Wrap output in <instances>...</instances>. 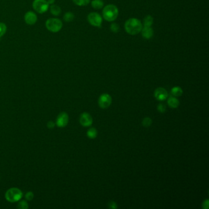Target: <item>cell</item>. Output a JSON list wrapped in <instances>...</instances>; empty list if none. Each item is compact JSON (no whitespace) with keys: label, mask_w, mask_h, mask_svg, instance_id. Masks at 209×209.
Instances as JSON below:
<instances>
[{"label":"cell","mask_w":209,"mask_h":209,"mask_svg":"<svg viewBox=\"0 0 209 209\" xmlns=\"http://www.w3.org/2000/svg\"><path fill=\"white\" fill-rule=\"evenodd\" d=\"M88 21L93 27H100L102 23V19L101 16L96 12H91L88 14Z\"/></svg>","instance_id":"cell-6"},{"label":"cell","mask_w":209,"mask_h":209,"mask_svg":"<svg viewBox=\"0 0 209 209\" xmlns=\"http://www.w3.org/2000/svg\"><path fill=\"white\" fill-rule=\"evenodd\" d=\"M157 109L159 112L160 113H164L166 110V106L163 104H159L157 107Z\"/></svg>","instance_id":"cell-25"},{"label":"cell","mask_w":209,"mask_h":209,"mask_svg":"<svg viewBox=\"0 0 209 209\" xmlns=\"http://www.w3.org/2000/svg\"><path fill=\"white\" fill-rule=\"evenodd\" d=\"M171 94L175 97L181 96L183 94V90L180 87H174L171 89Z\"/></svg>","instance_id":"cell-14"},{"label":"cell","mask_w":209,"mask_h":209,"mask_svg":"<svg viewBox=\"0 0 209 209\" xmlns=\"http://www.w3.org/2000/svg\"><path fill=\"white\" fill-rule=\"evenodd\" d=\"M141 31H142V35L143 37L147 39V40L152 38L153 36V30L152 27H144L143 28H142Z\"/></svg>","instance_id":"cell-12"},{"label":"cell","mask_w":209,"mask_h":209,"mask_svg":"<svg viewBox=\"0 0 209 209\" xmlns=\"http://www.w3.org/2000/svg\"><path fill=\"white\" fill-rule=\"evenodd\" d=\"M74 19V15L71 12H68L63 16V20L66 22H71Z\"/></svg>","instance_id":"cell-19"},{"label":"cell","mask_w":209,"mask_h":209,"mask_svg":"<svg viewBox=\"0 0 209 209\" xmlns=\"http://www.w3.org/2000/svg\"><path fill=\"white\" fill-rule=\"evenodd\" d=\"M104 6V3L102 0H93L91 1V6L95 9H100Z\"/></svg>","instance_id":"cell-18"},{"label":"cell","mask_w":209,"mask_h":209,"mask_svg":"<svg viewBox=\"0 0 209 209\" xmlns=\"http://www.w3.org/2000/svg\"><path fill=\"white\" fill-rule=\"evenodd\" d=\"M143 28L141 22L136 18L128 19L125 23V31L131 35H136L139 34Z\"/></svg>","instance_id":"cell-1"},{"label":"cell","mask_w":209,"mask_h":209,"mask_svg":"<svg viewBox=\"0 0 209 209\" xmlns=\"http://www.w3.org/2000/svg\"><path fill=\"white\" fill-rule=\"evenodd\" d=\"M69 122V116L66 112H62L58 115L57 119V125L58 127L63 128L66 126Z\"/></svg>","instance_id":"cell-10"},{"label":"cell","mask_w":209,"mask_h":209,"mask_svg":"<svg viewBox=\"0 0 209 209\" xmlns=\"http://www.w3.org/2000/svg\"><path fill=\"white\" fill-rule=\"evenodd\" d=\"M87 135L90 139H95L98 136V131L96 129H95V128H90L87 133Z\"/></svg>","instance_id":"cell-16"},{"label":"cell","mask_w":209,"mask_h":209,"mask_svg":"<svg viewBox=\"0 0 209 209\" xmlns=\"http://www.w3.org/2000/svg\"><path fill=\"white\" fill-rule=\"evenodd\" d=\"M153 18L150 15H148L144 18V19H143V26L146 27H151V26L153 25Z\"/></svg>","instance_id":"cell-17"},{"label":"cell","mask_w":209,"mask_h":209,"mask_svg":"<svg viewBox=\"0 0 209 209\" xmlns=\"http://www.w3.org/2000/svg\"><path fill=\"white\" fill-rule=\"evenodd\" d=\"M47 126H48V127L49 128H53L54 127V126H55V123H54V122H53L52 121H50L48 123Z\"/></svg>","instance_id":"cell-29"},{"label":"cell","mask_w":209,"mask_h":209,"mask_svg":"<svg viewBox=\"0 0 209 209\" xmlns=\"http://www.w3.org/2000/svg\"><path fill=\"white\" fill-rule=\"evenodd\" d=\"M72 1L77 6H84L88 4L90 0H72Z\"/></svg>","instance_id":"cell-20"},{"label":"cell","mask_w":209,"mask_h":209,"mask_svg":"<svg viewBox=\"0 0 209 209\" xmlns=\"http://www.w3.org/2000/svg\"><path fill=\"white\" fill-rule=\"evenodd\" d=\"M33 7L37 12L43 14L49 9V4L46 0H34Z\"/></svg>","instance_id":"cell-5"},{"label":"cell","mask_w":209,"mask_h":209,"mask_svg":"<svg viewBox=\"0 0 209 209\" xmlns=\"http://www.w3.org/2000/svg\"><path fill=\"white\" fill-rule=\"evenodd\" d=\"M119 25L117 23H112L110 26V30L114 33H117L119 31Z\"/></svg>","instance_id":"cell-24"},{"label":"cell","mask_w":209,"mask_h":209,"mask_svg":"<svg viewBox=\"0 0 209 209\" xmlns=\"http://www.w3.org/2000/svg\"><path fill=\"white\" fill-rule=\"evenodd\" d=\"M46 27L48 30L52 33H57L63 27V22L59 19L50 18L47 20Z\"/></svg>","instance_id":"cell-3"},{"label":"cell","mask_w":209,"mask_h":209,"mask_svg":"<svg viewBox=\"0 0 209 209\" xmlns=\"http://www.w3.org/2000/svg\"><path fill=\"white\" fill-rule=\"evenodd\" d=\"M108 207L109 208H113V209H116L118 208V206H117V204L114 202V201H110L108 203Z\"/></svg>","instance_id":"cell-26"},{"label":"cell","mask_w":209,"mask_h":209,"mask_svg":"<svg viewBox=\"0 0 209 209\" xmlns=\"http://www.w3.org/2000/svg\"><path fill=\"white\" fill-rule=\"evenodd\" d=\"M167 104L170 107H171L172 109H175L178 107L180 102L176 97L174 96H171L168 98Z\"/></svg>","instance_id":"cell-13"},{"label":"cell","mask_w":209,"mask_h":209,"mask_svg":"<svg viewBox=\"0 0 209 209\" xmlns=\"http://www.w3.org/2000/svg\"><path fill=\"white\" fill-rule=\"evenodd\" d=\"M18 207L22 209H27L28 207V203L25 201H21L18 205Z\"/></svg>","instance_id":"cell-23"},{"label":"cell","mask_w":209,"mask_h":209,"mask_svg":"<svg viewBox=\"0 0 209 209\" xmlns=\"http://www.w3.org/2000/svg\"><path fill=\"white\" fill-rule=\"evenodd\" d=\"M155 98L158 101H164L168 97V93L167 90L162 87L156 88L154 92Z\"/></svg>","instance_id":"cell-9"},{"label":"cell","mask_w":209,"mask_h":209,"mask_svg":"<svg viewBox=\"0 0 209 209\" xmlns=\"http://www.w3.org/2000/svg\"><path fill=\"white\" fill-rule=\"evenodd\" d=\"M5 197L6 199L10 202H17L21 199L22 197V192L17 188H12L7 191Z\"/></svg>","instance_id":"cell-4"},{"label":"cell","mask_w":209,"mask_h":209,"mask_svg":"<svg viewBox=\"0 0 209 209\" xmlns=\"http://www.w3.org/2000/svg\"><path fill=\"white\" fill-rule=\"evenodd\" d=\"M49 4H52L55 3V0H47Z\"/></svg>","instance_id":"cell-30"},{"label":"cell","mask_w":209,"mask_h":209,"mask_svg":"<svg viewBox=\"0 0 209 209\" xmlns=\"http://www.w3.org/2000/svg\"><path fill=\"white\" fill-rule=\"evenodd\" d=\"M24 19L26 23L29 25H33L36 23L37 17L34 12L32 11H28L25 14Z\"/></svg>","instance_id":"cell-11"},{"label":"cell","mask_w":209,"mask_h":209,"mask_svg":"<svg viewBox=\"0 0 209 209\" xmlns=\"http://www.w3.org/2000/svg\"><path fill=\"white\" fill-rule=\"evenodd\" d=\"M209 206V201L208 199H206L205 201H204L202 203V208H205V209H207L208 208Z\"/></svg>","instance_id":"cell-28"},{"label":"cell","mask_w":209,"mask_h":209,"mask_svg":"<svg viewBox=\"0 0 209 209\" xmlns=\"http://www.w3.org/2000/svg\"><path fill=\"white\" fill-rule=\"evenodd\" d=\"M7 27L5 23L0 22V37H1L6 32Z\"/></svg>","instance_id":"cell-22"},{"label":"cell","mask_w":209,"mask_h":209,"mask_svg":"<svg viewBox=\"0 0 209 209\" xmlns=\"http://www.w3.org/2000/svg\"><path fill=\"white\" fill-rule=\"evenodd\" d=\"M102 16L106 20L113 22L119 16V9L114 4L107 5L103 9Z\"/></svg>","instance_id":"cell-2"},{"label":"cell","mask_w":209,"mask_h":209,"mask_svg":"<svg viewBox=\"0 0 209 209\" xmlns=\"http://www.w3.org/2000/svg\"><path fill=\"white\" fill-rule=\"evenodd\" d=\"M152 124V120L149 118V117H146L145 119H143L142 120V125L144 127H150Z\"/></svg>","instance_id":"cell-21"},{"label":"cell","mask_w":209,"mask_h":209,"mask_svg":"<svg viewBox=\"0 0 209 209\" xmlns=\"http://www.w3.org/2000/svg\"><path fill=\"white\" fill-rule=\"evenodd\" d=\"M112 97L107 93L102 94L98 99L99 106L102 109L108 108L112 104Z\"/></svg>","instance_id":"cell-7"},{"label":"cell","mask_w":209,"mask_h":209,"mask_svg":"<svg viewBox=\"0 0 209 209\" xmlns=\"http://www.w3.org/2000/svg\"><path fill=\"white\" fill-rule=\"evenodd\" d=\"M50 12L52 13V14H53L54 16H58L61 12V9L60 7H59L58 5H52L50 7Z\"/></svg>","instance_id":"cell-15"},{"label":"cell","mask_w":209,"mask_h":209,"mask_svg":"<svg viewBox=\"0 0 209 209\" xmlns=\"http://www.w3.org/2000/svg\"><path fill=\"white\" fill-rule=\"evenodd\" d=\"M80 123L82 126L88 127L93 123V118L91 115L87 112H84L80 116Z\"/></svg>","instance_id":"cell-8"},{"label":"cell","mask_w":209,"mask_h":209,"mask_svg":"<svg viewBox=\"0 0 209 209\" xmlns=\"http://www.w3.org/2000/svg\"><path fill=\"white\" fill-rule=\"evenodd\" d=\"M33 197H34V195H33V193L32 192H28V193H27V194L25 195L26 199H27L28 201L32 200Z\"/></svg>","instance_id":"cell-27"}]
</instances>
